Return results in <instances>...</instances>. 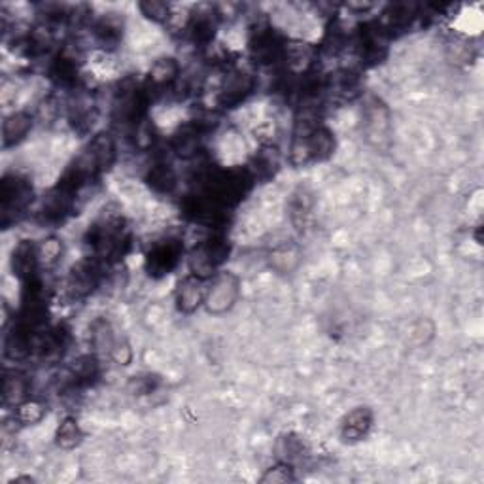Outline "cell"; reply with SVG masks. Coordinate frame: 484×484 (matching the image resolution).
Listing matches in <instances>:
<instances>
[{
	"label": "cell",
	"mask_w": 484,
	"mask_h": 484,
	"mask_svg": "<svg viewBox=\"0 0 484 484\" xmlns=\"http://www.w3.org/2000/svg\"><path fill=\"white\" fill-rule=\"evenodd\" d=\"M99 118V109L93 97L82 89L72 91V99L67 104V120L68 125L78 134L91 132L95 121Z\"/></svg>",
	"instance_id": "obj_17"
},
{
	"label": "cell",
	"mask_w": 484,
	"mask_h": 484,
	"mask_svg": "<svg viewBox=\"0 0 484 484\" xmlns=\"http://www.w3.org/2000/svg\"><path fill=\"white\" fill-rule=\"evenodd\" d=\"M293 480H295L293 464L284 462V460L277 462L271 468H267L263 471V475L259 477L261 484H288V482H293Z\"/></svg>",
	"instance_id": "obj_33"
},
{
	"label": "cell",
	"mask_w": 484,
	"mask_h": 484,
	"mask_svg": "<svg viewBox=\"0 0 484 484\" xmlns=\"http://www.w3.org/2000/svg\"><path fill=\"white\" fill-rule=\"evenodd\" d=\"M37 250H38V263H40V271H42V268H53L61 261L65 254V245L58 235H47L46 238L37 242Z\"/></svg>",
	"instance_id": "obj_31"
},
{
	"label": "cell",
	"mask_w": 484,
	"mask_h": 484,
	"mask_svg": "<svg viewBox=\"0 0 484 484\" xmlns=\"http://www.w3.org/2000/svg\"><path fill=\"white\" fill-rule=\"evenodd\" d=\"M206 284L208 280L197 277V275H185L176 288L174 293V303L178 312L182 314H194L205 305L206 298Z\"/></svg>",
	"instance_id": "obj_20"
},
{
	"label": "cell",
	"mask_w": 484,
	"mask_h": 484,
	"mask_svg": "<svg viewBox=\"0 0 484 484\" xmlns=\"http://www.w3.org/2000/svg\"><path fill=\"white\" fill-rule=\"evenodd\" d=\"M286 38L267 19L256 21L250 26L248 51L252 59L261 67H279Z\"/></svg>",
	"instance_id": "obj_5"
},
{
	"label": "cell",
	"mask_w": 484,
	"mask_h": 484,
	"mask_svg": "<svg viewBox=\"0 0 484 484\" xmlns=\"http://www.w3.org/2000/svg\"><path fill=\"white\" fill-rule=\"evenodd\" d=\"M150 102L152 100L142 82H139V79L132 76L123 78L116 86V91L112 95V106H110L112 121L129 131L134 123H139L148 116Z\"/></svg>",
	"instance_id": "obj_2"
},
{
	"label": "cell",
	"mask_w": 484,
	"mask_h": 484,
	"mask_svg": "<svg viewBox=\"0 0 484 484\" xmlns=\"http://www.w3.org/2000/svg\"><path fill=\"white\" fill-rule=\"evenodd\" d=\"M31 397V379L29 374L19 369H5L3 374V405L17 407L21 401Z\"/></svg>",
	"instance_id": "obj_25"
},
{
	"label": "cell",
	"mask_w": 484,
	"mask_h": 484,
	"mask_svg": "<svg viewBox=\"0 0 484 484\" xmlns=\"http://www.w3.org/2000/svg\"><path fill=\"white\" fill-rule=\"evenodd\" d=\"M56 445L61 448V450H74L76 447L82 445L84 441V432L82 427H79L78 420L74 416H65L58 429H56Z\"/></svg>",
	"instance_id": "obj_30"
},
{
	"label": "cell",
	"mask_w": 484,
	"mask_h": 484,
	"mask_svg": "<svg viewBox=\"0 0 484 484\" xmlns=\"http://www.w3.org/2000/svg\"><path fill=\"white\" fill-rule=\"evenodd\" d=\"M280 169V152L271 142H263L256 155L252 157V163L248 165V171L252 173L254 180L267 182L275 178V174Z\"/></svg>",
	"instance_id": "obj_27"
},
{
	"label": "cell",
	"mask_w": 484,
	"mask_h": 484,
	"mask_svg": "<svg viewBox=\"0 0 484 484\" xmlns=\"http://www.w3.org/2000/svg\"><path fill=\"white\" fill-rule=\"evenodd\" d=\"M240 279L231 271H218L206 284L205 309L212 316L227 314L240 300Z\"/></svg>",
	"instance_id": "obj_9"
},
{
	"label": "cell",
	"mask_w": 484,
	"mask_h": 484,
	"mask_svg": "<svg viewBox=\"0 0 484 484\" xmlns=\"http://www.w3.org/2000/svg\"><path fill=\"white\" fill-rule=\"evenodd\" d=\"M182 78V68L178 59L174 58H159L152 63L146 78H144V89L150 100L169 93L176 88Z\"/></svg>",
	"instance_id": "obj_13"
},
{
	"label": "cell",
	"mask_w": 484,
	"mask_h": 484,
	"mask_svg": "<svg viewBox=\"0 0 484 484\" xmlns=\"http://www.w3.org/2000/svg\"><path fill=\"white\" fill-rule=\"evenodd\" d=\"M258 88V78L245 68L231 67L226 70L222 82L216 91V109L220 110H235L240 104H245Z\"/></svg>",
	"instance_id": "obj_6"
},
{
	"label": "cell",
	"mask_w": 484,
	"mask_h": 484,
	"mask_svg": "<svg viewBox=\"0 0 484 484\" xmlns=\"http://www.w3.org/2000/svg\"><path fill=\"white\" fill-rule=\"evenodd\" d=\"M86 245L91 258L106 267L121 261L132 247V233L123 214L114 208H104L86 233Z\"/></svg>",
	"instance_id": "obj_1"
},
{
	"label": "cell",
	"mask_w": 484,
	"mask_h": 484,
	"mask_svg": "<svg viewBox=\"0 0 484 484\" xmlns=\"http://www.w3.org/2000/svg\"><path fill=\"white\" fill-rule=\"evenodd\" d=\"M42 330H35L17 316L5 330V358L10 362H25L35 356L37 337Z\"/></svg>",
	"instance_id": "obj_12"
},
{
	"label": "cell",
	"mask_w": 484,
	"mask_h": 484,
	"mask_svg": "<svg viewBox=\"0 0 484 484\" xmlns=\"http://www.w3.org/2000/svg\"><path fill=\"white\" fill-rule=\"evenodd\" d=\"M79 195L82 194H78V192L70 190V187L58 182L42 201V206H40L42 222L49 224V226L65 224L70 216L78 214Z\"/></svg>",
	"instance_id": "obj_10"
},
{
	"label": "cell",
	"mask_w": 484,
	"mask_h": 484,
	"mask_svg": "<svg viewBox=\"0 0 484 484\" xmlns=\"http://www.w3.org/2000/svg\"><path fill=\"white\" fill-rule=\"evenodd\" d=\"M35 127V116L26 110H16L3 121V148L10 150L19 146Z\"/></svg>",
	"instance_id": "obj_24"
},
{
	"label": "cell",
	"mask_w": 484,
	"mask_h": 484,
	"mask_svg": "<svg viewBox=\"0 0 484 484\" xmlns=\"http://www.w3.org/2000/svg\"><path fill=\"white\" fill-rule=\"evenodd\" d=\"M104 268L106 265H102L91 256L74 263L65 279V298L72 303L88 300L89 295L95 293L97 288L100 286Z\"/></svg>",
	"instance_id": "obj_7"
},
{
	"label": "cell",
	"mask_w": 484,
	"mask_h": 484,
	"mask_svg": "<svg viewBox=\"0 0 484 484\" xmlns=\"http://www.w3.org/2000/svg\"><path fill=\"white\" fill-rule=\"evenodd\" d=\"M229 254H231V245L226 233L212 231L206 238L197 242V245L190 250V256H187V267H190L192 275L210 280L218 271H222Z\"/></svg>",
	"instance_id": "obj_3"
},
{
	"label": "cell",
	"mask_w": 484,
	"mask_h": 484,
	"mask_svg": "<svg viewBox=\"0 0 484 484\" xmlns=\"http://www.w3.org/2000/svg\"><path fill=\"white\" fill-rule=\"evenodd\" d=\"M220 19L222 16L218 14L216 8L201 6L195 12H192L190 17H187L184 25V33L195 46L210 47L214 44V38H216Z\"/></svg>",
	"instance_id": "obj_14"
},
{
	"label": "cell",
	"mask_w": 484,
	"mask_h": 484,
	"mask_svg": "<svg viewBox=\"0 0 484 484\" xmlns=\"http://www.w3.org/2000/svg\"><path fill=\"white\" fill-rule=\"evenodd\" d=\"M67 346H68V331L63 326H46L38 337H37V344H35V356L38 358L42 363H59L67 352Z\"/></svg>",
	"instance_id": "obj_18"
},
{
	"label": "cell",
	"mask_w": 484,
	"mask_h": 484,
	"mask_svg": "<svg viewBox=\"0 0 484 484\" xmlns=\"http://www.w3.org/2000/svg\"><path fill=\"white\" fill-rule=\"evenodd\" d=\"M144 182L150 190L159 195H173L178 187V176L174 167L165 159H157L146 171Z\"/></svg>",
	"instance_id": "obj_26"
},
{
	"label": "cell",
	"mask_w": 484,
	"mask_h": 484,
	"mask_svg": "<svg viewBox=\"0 0 484 484\" xmlns=\"http://www.w3.org/2000/svg\"><path fill=\"white\" fill-rule=\"evenodd\" d=\"M139 10L146 19L157 25L169 23L171 19V6L167 3H159V0H144V3L139 5Z\"/></svg>",
	"instance_id": "obj_34"
},
{
	"label": "cell",
	"mask_w": 484,
	"mask_h": 484,
	"mask_svg": "<svg viewBox=\"0 0 484 484\" xmlns=\"http://www.w3.org/2000/svg\"><path fill=\"white\" fill-rule=\"evenodd\" d=\"M10 267L14 277L23 284L26 280H31L40 275V263H38V250L37 242L23 238L12 250L10 258Z\"/></svg>",
	"instance_id": "obj_19"
},
{
	"label": "cell",
	"mask_w": 484,
	"mask_h": 484,
	"mask_svg": "<svg viewBox=\"0 0 484 484\" xmlns=\"http://www.w3.org/2000/svg\"><path fill=\"white\" fill-rule=\"evenodd\" d=\"M208 123L203 120H192L180 125L171 137V150L180 159H195L203 152L205 134L208 132Z\"/></svg>",
	"instance_id": "obj_15"
},
{
	"label": "cell",
	"mask_w": 484,
	"mask_h": 484,
	"mask_svg": "<svg viewBox=\"0 0 484 484\" xmlns=\"http://www.w3.org/2000/svg\"><path fill=\"white\" fill-rule=\"evenodd\" d=\"M110 360L116 362L118 365H129L131 360H132V351H131V344L121 337L118 339L114 351L110 354Z\"/></svg>",
	"instance_id": "obj_36"
},
{
	"label": "cell",
	"mask_w": 484,
	"mask_h": 484,
	"mask_svg": "<svg viewBox=\"0 0 484 484\" xmlns=\"http://www.w3.org/2000/svg\"><path fill=\"white\" fill-rule=\"evenodd\" d=\"M129 137H131V142H132L134 150H139V152L153 150V146L157 142V131H155L153 121L146 116L139 123H134L129 129Z\"/></svg>",
	"instance_id": "obj_32"
},
{
	"label": "cell",
	"mask_w": 484,
	"mask_h": 484,
	"mask_svg": "<svg viewBox=\"0 0 484 484\" xmlns=\"http://www.w3.org/2000/svg\"><path fill=\"white\" fill-rule=\"evenodd\" d=\"M100 374V358L93 352L78 356L65 371V392H79L93 386Z\"/></svg>",
	"instance_id": "obj_16"
},
{
	"label": "cell",
	"mask_w": 484,
	"mask_h": 484,
	"mask_svg": "<svg viewBox=\"0 0 484 484\" xmlns=\"http://www.w3.org/2000/svg\"><path fill=\"white\" fill-rule=\"evenodd\" d=\"M310 195H307L305 192L301 194H295L293 201H291V220L295 226H305L310 208H312V201L309 199Z\"/></svg>",
	"instance_id": "obj_35"
},
{
	"label": "cell",
	"mask_w": 484,
	"mask_h": 484,
	"mask_svg": "<svg viewBox=\"0 0 484 484\" xmlns=\"http://www.w3.org/2000/svg\"><path fill=\"white\" fill-rule=\"evenodd\" d=\"M47 415V405L38 397H29L14 407V422L19 426H35Z\"/></svg>",
	"instance_id": "obj_29"
},
{
	"label": "cell",
	"mask_w": 484,
	"mask_h": 484,
	"mask_svg": "<svg viewBox=\"0 0 484 484\" xmlns=\"http://www.w3.org/2000/svg\"><path fill=\"white\" fill-rule=\"evenodd\" d=\"M362 120L365 127V137L374 148H384L390 144L392 116L388 106L376 97H369L363 102Z\"/></svg>",
	"instance_id": "obj_11"
},
{
	"label": "cell",
	"mask_w": 484,
	"mask_h": 484,
	"mask_svg": "<svg viewBox=\"0 0 484 484\" xmlns=\"http://www.w3.org/2000/svg\"><path fill=\"white\" fill-rule=\"evenodd\" d=\"M125 23L120 14H104L91 23V37L102 49H116L123 42Z\"/></svg>",
	"instance_id": "obj_23"
},
{
	"label": "cell",
	"mask_w": 484,
	"mask_h": 484,
	"mask_svg": "<svg viewBox=\"0 0 484 484\" xmlns=\"http://www.w3.org/2000/svg\"><path fill=\"white\" fill-rule=\"evenodd\" d=\"M185 247L178 237H163L152 242L144 256V268L152 279H165L180 265Z\"/></svg>",
	"instance_id": "obj_8"
},
{
	"label": "cell",
	"mask_w": 484,
	"mask_h": 484,
	"mask_svg": "<svg viewBox=\"0 0 484 484\" xmlns=\"http://www.w3.org/2000/svg\"><path fill=\"white\" fill-rule=\"evenodd\" d=\"M418 17H420V6L418 5L395 3V5H390L383 12V17H379L376 21L381 23V26L386 31V35L390 38H394V37H397L401 33H407Z\"/></svg>",
	"instance_id": "obj_21"
},
{
	"label": "cell",
	"mask_w": 484,
	"mask_h": 484,
	"mask_svg": "<svg viewBox=\"0 0 484 484\" xmlns=\"http://www.w3.org/2000/svg\"><path fill=\"white\" fill-rule=\"evenodd\" d=\"M118 337L112 324L106 318H95L89 326V344L91 352L99 358H110Z\"/></svg>",
	"instance_id": "obj_28"
},
{
	"label": "cell",
	"mask_w": 484,
	"mask_h": 484,
	"mask_svg": "<svg viewBox=\"0 0 484 484\" xmlns=\"http://www.w3.org/2000/svg\"><path fill=\"white\" fill-rule=\"evenodd\" d=\"M33 199L35 190L29 178L17 173L5 174L3 185H0V224L3 227L8 229L16 224L33 205Z\"/></svg>",
	"instance_id": "obj_4"
},
{
	"label": "cell",
	"mask_w": 484,
	"mask_h": 484,
	"mask_svg": "<svg viewBox=\"0 0 484 484\" xmlns=\"http://www.w3.org/2000/svg\"><path fill=\"white\" fill-rule=\"evenodd\" d=\"M373 424H374V413L369 407H356L348 415H344V418L341 420L339 437L342 443L348 445L360 443L369 436Z\"/></svg>",
	"instance_id": "obj_22"
}]
</instances>
